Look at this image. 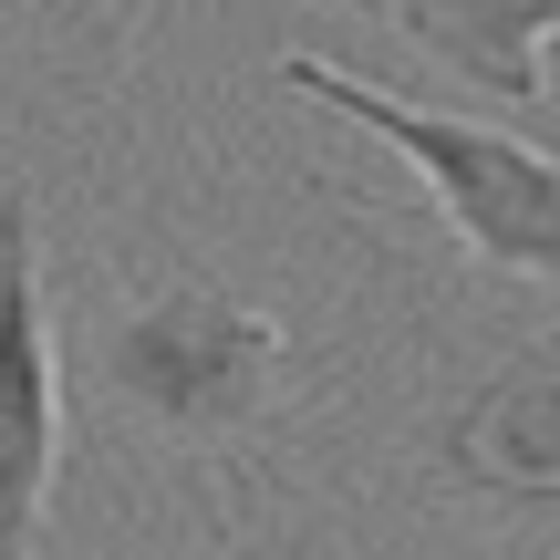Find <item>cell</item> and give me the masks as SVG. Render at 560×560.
Returning <instances> with one entry per match:
<instances>
[{
  "instance_id": "1",
  "label": "cell",
  "mask_w": 560,
  "mask_h": 560,
  "mask_svg": "<svg viewBox=\"0 0 560 560\" xmlns=\"http://www.w3.org/2000/svg\"><path fill=\"white\" fill-rule=\"evenodd\" d=\"M94 384L136 436L177 446V457H249L301 416V332L260 291L156 280L104 312Z\"/></svg>"
},
{
  "instance_id": "2",
  "label": "cell",
  "mask_w": 560,
  "mask_h": 560,
  "mask_svg": "<svg viewBox=\"0 0 560 560\" xmlns=\"http://www.w3.org/2000/svg\"><path fill=\"white\" fill-rule=\"evenodd\" d=\"M280 94H301L312 115H342L374 145H395L416 166L425 208L457 229L467 260L520 280V291H550V270H560V177H550L540 136L478 125V115H436V104L395 94V83H363L342 62H312V52H280Z\"/></svg>"
},
{
  "instance_id": "3",
  "label": "cell",
  "mask_w": 560,
  "mask_h": 560,
  "mask_svg": "<svg viewBox=\"0 0 560 560\" xmlns=\"http://www.w3.org/2000/svg\"><path fill=\"white\" fill-rule=\"evenodd\" d=\"M62 478V363L42 301V219L32 187H0V560L42 550V509Z\"/></svg>"
},
{
  "instance_id": "4",
  "label": "cell",
  "mask_w": 560,
  "mask_h": 560,
  "mask_svg": "<svg viewBox=\"0 0 560 560\" xmlns=\"http://www.w3.org/2000/svg\"><path fill=\"white\" fill-rule=\"evenodd\" d=\"M436 467L478 499L520 509V520L560 509V342L550 332L478 374V395L436 425Z\"/></svg>"
},
{
  "instance_id": "5",
  "label": "cell",
  "mask_w": 560,
  "mask_h": 560,
  "mask_svg": "<svg viewBox=\"0 0 560 560\" xmlns=\"http://www.w3.org/2000/svg\"><path fill=\"white\" fill-rule=\"evenodd\" d=\"M425 62H446L457 83L499 94L509 115L550 104V21L560 0H374Z\"/></svg>"
},
{
  "instance_id": "6",
  "label": "cell",
  "mask_w": 560,
  "mask_h": 560,
  "mask_svg": "<svg viewBox=\"0 0 560 560\" xmlns=\"http://www.w3.org/2000/svg\"><path fill=\"white\" fill-rule=\"evenodd\" d=\"M0 21H73V32H104L94 0H0Z\"/></svg>"
},
{
  "instance_id": "7",
  "label": "cell",
  "mask_w": 560,
  "mask_h": 560,
  "mask_svg": "<svg viewBox=\"0 0 560 560\" xmlns=\"http://www.w3.org/2000/svg\"><path fill=\"white\" fill-rule=\"evenodd\" d=\"M322 11H374V0H322Z\"/></svg>"
}]
</instances>
